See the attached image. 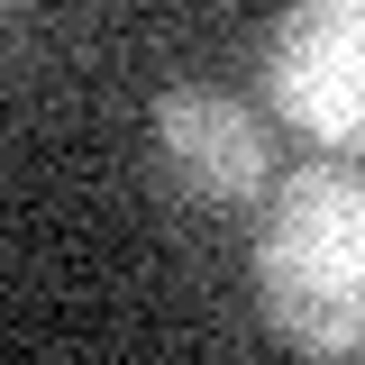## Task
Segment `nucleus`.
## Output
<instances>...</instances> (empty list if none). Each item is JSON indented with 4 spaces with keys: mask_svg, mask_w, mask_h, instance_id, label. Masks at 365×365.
<instances>
[{
    "mask_svg": "<svg viewBox=\"0 0 365 365\" xmlns=\"http://www.w3.org/2000/svg\"><path fill=\"white\" fill-rule=\"evenodd\" d=\"M256 302L311 356H365V174L302 165L256 228Z\"/></svg>",
    "mask_w": 365,
    "mask_h": 365,
    "instance_id": "f257e3e1",
    "label": "nucleus"
},
{
    "mask_svg": "<svg viewBox=\"0 0 365 365\" xmlns=\"http://www.w3.org/2000/svg\"><path fill=\"white\" fill-rule=\"evenodd\" d=\"M265 91L311 146H365V0H283Z\"/></svg>",
    "mask_w": 365,
    "mask_h": 365,
    "instance_id": "f03ea898",
    "label": "nucleus"
},
{
    "mask_svg": "<svg viewBox=\"0 0 365 365\" xmlns=\"http://www.w3.org/2000/svg\"><path fill=\"white\" fill-rule=\"evenodd\" d=\"M155 146H165V174L182 182V201L201 210H237L256 201L265 182V128L237 91H165L155 101Z\"/></svg>",
    "mask_w": 365,
    "mask_h": 365,
    "instance_id": "7ed1b4c3",
    "label": "nucleus"
}]
</instances>
